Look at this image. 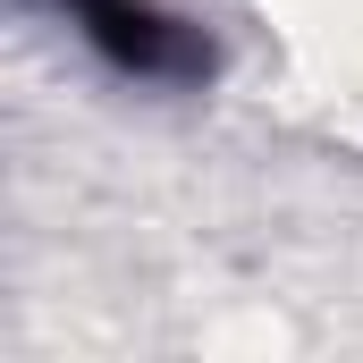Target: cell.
Instances as JSON below:
<instances>
[{
    "instance_id": "cell-1",
    "label": "cell",
    "mask_w": 363,
    "mask_h": 363,
    "mask_svg": "<svg viewBox=\"0 0 363 363\" xmlns=\"http://www.w3.org/2000/svg\"><path fill=\"white\" fill-rule=\"evenodd\" d=\"M60 17L135 85H203L211 77V34L161 0H60Z\"/></svg>"
}]
</instances>
